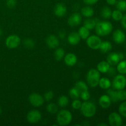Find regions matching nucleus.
<instances>
[{
  "label": "nucleus",
  "mask_w": 126,
  "mask_h": 126,
  "mask_svg": "<svg viewBox=\"0 0 126 126\" xmlns=\"http://www.w3.org/2000/svg\"><path fill=\"white\" fill-rule=\"evenodd\" d=\"M111 84L114 89L118 91L124 89L126 86V78L122 74L116 75L113 79Z\"/></svg>",
  "instance_id": "0eeeda50"
},
{
  "label": "nucleus",
  "mask_w": 126,
  "mask_h": 126,
  "mask_svg": "<svg viewBox=\"0 0 126 126\" xmlns=\"http://www.w3.org/2000/svg\"><path fill=\"white\" fill-rule=\"evenodd\" d=\"M98 1L99 0H83V2L87 6H92L97 3Z\"/></svg>",
  "instance_id": "79ce46f5"
},
{
  "label": "nucleus",
  "mask_w": 126,
  "mask_h": 126,
  "mask_svg": "<svg viewBox=\"0 0 126 126\" xmlns=\"http://www.w3.org/2000/svg\"><path fill=\"white\" fill-rule=\"evenodd\" d=\"M86 40L87 46L90 49H93V50L99 49L100 46L102 42L99 36L95 35V34L89 36Z\"/></svg>",
  "instance_id": "39448f33"
},
{
  "label": "nucleus",
  "mask_w": 126,
  "mask_h": 126,
  "mask_svg": "<svg viewBox=\"0 0 126 126\" xmlns=\"http://www.w3.org/2000/svg\"><path fill=\"white\" fill-rule=\"evenodd\" d=\"M73 116L71 112L67 110H61L57 113L56 121L57 124L61 126L69 125L71 123Z\"/></svg>",
  "instance_id": "f03ea898"
},
{
  "label": "nucleus",
  "mask_w": 126,
  "mask_h": 126,
  "mask_svg": "<svg viewBox=\"0 0 126 126\" xmlns=\"http://www.w3.org/2000/svg\"><path fill=\"white\" fill-rule=\"evenodd\" d=\"M113 28V25L110 22L100 20L97 23L94 29L97 35L99 36H106L111 33Z\"/></svg>",
  "instance_id": "f257e3e1"
},
{
  "label": "nucleus",
  "mask_w": 126,
  "mask_h": 126,
  "mask_svg": "<svg viewBox=\"0 0 126 126\" xmlns=\"http://www.w3.org/2000/svg\"><path fill=\"white\" fill-rule=\"evenodd\" d=\"M98 86L102 89L107 90L108 89L110 88L111 86V82L108 78H100L99 82H98Z\"/></svg>",
  "instance_id": "4be33fe9"
},
{
  "label": "nucleus",
  "mask_w": 126,
  "mask_h": 126,
  "mask_svg": "<svg viewBox=\"0 0 126 126\" xmlns=\"http://www.w3.org/2000/svg\"><path fill=\"white\" fill-rule=\"evenodd\" d=\"M81 125H82V126H89L90 124H89V123H87V121H84L83 122V123H82V124H81Z\"/></svg>",
  "instance_id": "09e8293b"
},
{
  "label": "nucleus",
  "mask_w": 126,
  "mask_h": 126,
  "mask_svg": "<svg viewBox=\"0 0 126 126\" xmlns=\"http://www.w3.org/2000/svg\"><path fill=\"white\" fill-rule=\"evenodd\" d=\"M107 94L110 98L112 102H114V103H116L119 101L118 97V94H117V91H114V90L112 89H108L107 91Z\"/></svg>",
  "instance_id": "bb28decb"
},
{
  "label": "nucleus",
  "mask_w": 126,
  "mask_h": 126,
  "mask_svg": "<svg viewBox=\"0 0 126 126\" xmlns=\"http://www.w3.org/2000/svg\"><path fill=\"white\" fill-rule=\"evenodd\" d=\"M2 31L1 30V29H0V36H1L2 35Z\"/></svg>",
  "instance_id": "3c124183"
},
{
  "label": "nucleus",
  "mask_w": 126,
  "mask_h": 126,
  "mask_svg": "<svg viewBox=\"0 0 126 126\" xmlns=\"http://www.w3.org/2000/svg\"><path fill=\"white\" fill-rule=\"evenodd\" d=\"M117 71L122 75L126 74V60L119 61L117 65Z\"/></svg>",
  "instance_id": "7c9ffc66"
},
{
  "label": "nucleus",
  "mask_w": 126,
  "mask_h": 126,
  "mask_svg": "<svg viewBox=\"0 0 126 126\" xmlns=\"http://www.w3.org/2000/svg\"><path fill=\"white\" fill-rule=\"evenodd\" d=\"M69 103V99L67 96L62 95L60 96L58 98V105L61 108H65Z\"/></svg>",
  "instance_id": "c85d7f7f"
},
{
  "label": "nucleus",
  "mask_w": 126,
  "mask_h": 126,
  "mask_svg": "<svg viewBox=\"0 0 126 126\" xmlns=\"http://www.w3.org/2000/svg\"><path fill=\"white\" fill-rule=\"evenodd\" d=\"M117 94L119 100L124 101L126 100V91L124 89L119 90L117 91Z\"/></svg>",
  "instance_id": "4c0bfd02"
},
{
  "label": "nucleus",
  "mask_w": 126,
  "mask_h": 126,
  "mask_svg": "<svg viewBox=\"0 0 126 126\" xmlns=\"http://www.w3.org/2000/svg\"><path fill=\"white\" fill-rule=\"evenodd\" d=\"M100 20H98L97 18H91V17L90 18H87L84 22V26L85 27H86L87 29L89 30H91L94 29L97 23Z\"/></svg>",
  "instance_id": "6ab92c4d"
},
{
  "label": "nucleus",
  "mask_w": 126,
  "mask_h": 126,
  "mask_svg": "<svg viewBox=\"0 0 126 126\" xmlns=\"http://www.w3.org/2000/svg\"><path fill=\"white\" fill-rule=\"evenodd\" d=\"M1 113H2V109H1V108L0 107V114H1Z\"/></svg>",
  "instance_id": "603ef678"
},
{
  "label": "nucleus",
  "mask_w": 126,
  "mask_h": 126,
  "mask_svg": "<svg viewBox=\"0 0 126 126\" xmlns=\"http://www.w3.org/2000/svg\"><path fill=\"white\" fill-rule=\"evenodd\" d=\"M111 17L115 21H119L122 19L123 17V14L121 11L119 10H114L112 12Z\"/></svg>",
  "instance_id": "f704fd0d"
},
{
  "label": "nucleus",
  "mask_w": 126,
  "mask_h": 126,
  "mask_svg": "<svg viewBox=\"0 0 126 126\" xmlns=\"http://www.w3.org/2000/svg\"><path fill=\"white\" fill-rule=\"evenodd\" d=\"M117 9L121 12L126 11V0H119L116 3Z\"/></svg>",
  "instance_id": "72a5a7b5"
},
{
  "label": "nucleus",
  "mask_w": 126,
  "mask_h": 126,
  "mask_svg": "<svg viewBox=\"0 0 126 126\" xmlns=\"http://www.w3.org/2000/svg\"><path fill=\"white\" fill-rule=\"evenodd\" d=\"M98 103H99L100 106L102 108L107 109L110 107L112 102L108 95L104 94L100 96V97L99 98V100H98Z\"/></svg>",
  "instance_id": "f3484780"
},
{
  "label": "nucleus",
  "mask_w": 126,
  "mask_h": 126,
  "mask_svg": "<svg viewBox=\"0 0 126 126\" xmlns=\"http://www.w3.org/2000/svg\"><path fill=\"white\" fill-rule=\"evenodd\" d=\"M112 47H113V46H112L111 42L108 41H102V43H101L99 49L101 52L103 53V54H106V53L110 51L112 49Z\"/></svg>",
  "instance_id": "5701e85b"
},
{
  "label": "nucleus",
  "mask_w": 126,
  "mask_h": 126,
  "mask_svg": "<svg viewBox=\"0 0 126 126\" xmlns=\"http://www.w3.org/2000/svg\"><path fill=\"white\" fill-rule=\"evenodd\" d=\"M100 79V73L97 69L92 68L89 70L86 76V81L87 84L93 88L98 86V82Z\"/></svg>",
  "instance_id": "20e7f679"
},
{
  "label": "nucleus",
  "mask_w": 126,
  "mask_h": 126,
  "mask_svg": "<svg viewBox=\"0 0 126 126\" xmlns=\"http://www.w3.org/2000/svg\"><path fill=\"white\" fill-rule=\"evenodd\" d=\"M118 55H119V59H120V60H123V59H124V54L122 52H119L118 53Z\"/></svg>",
  "instance_id": "de8ad7c7"
},
{
  "label": "nucleus",
  "mask_w": 126,
  "mask_h": 126,
  "mask_svg": "<svg viewBox=\"0 0 126 126\" xmlns=\"http://www.w3.org/2000/svg\"><path fill=\"white\" fill-rule=\"evenodd\" d=\"M110 64L107 62V61H101L97 64V69L100 73H107L108 72V70H109L110 67Z\"/></svg>",
  "instance_id": "412c9836"
},
{
  "label": "nucleus",
  "mask_w": 126,
  "mask_h": 126,
  "mask_svg": "<svg viewBox=\"0 0 126 126\" xmlns=\"http://www.w3.org/2000/svg\"><path fill=\"white\" fill-rule=\"evenodd\" d=\"M107 3L109 5L111 6H113V5H115L116 3L117 2V0H106Z\"/></svg>",
  "instance_id": "49530a36"
},
{
  "label": "nucleus",
  "mask_w": 126,
  "mask_h": 126,
  "mask_svg": "<svg viewBox=\"0 0 126 126\" xmlns=\"http://www.w3.org/2000/svg\"><path fill=\"white\" fill-rule=\"evenodd\" d=\"M80 111L82 115L87 118H91L94 116L97 111V107L95 105L90 101H84L82 102Z\"/></svg>",
  "instance_id": "7ed1b4c3"
},
{
  "label": "nucleus",
  "mask_w": 126,
  "mask_h": 126,
  "mask_svg": "<svg viewBox=\"0 0 126 126\" xmlns=\"http://www.w3.org/2000/svg\"><path fill=\"white\" fill-rule=\"evenodd\" d=\"M65 63L68 66H73L78 62V57L73 53H68L64 57Z\"/></svg>",
  "instance_id": "dca6fc26"
},
{
  "label": "nucleus",
  "mask_w": 126,
  "mask_h": 126,
  "mask_svg": "<svg viewBox=\"0 0 126 126\" xmlns=\"http://www.w3.org/2000/svg\"><path fill=\"white\" fill-rule=\"evenodd\" d=\"M119 111L121 116L126 118V102H124L119 105Z\"/></svg>",
  "instance_id": "c9c22d12"
},
{
  "label": "nucleus",
  "mask_w": 126,
  "mask_h": 126,
  "mask_svg": "<svg viewBox=\"0 0 126 126\" xmlns=\"http://www.w3.org/2000/svg\"><path fill=\"white\" fill-rule=\"evenodd\" d=\"M81 39V38L78 32H71L68 36L67 41L70 45L75 46L79 44Z\"/></svg>",
  "instance_id": "2eb2a0df"
},
{
  "label": "nucleus",
  "mask_w": 126,
  "mask_h": 126,
  "mask_svg": "<svg viewBox=\"0 0 126 126\" xmlns=\"http://www.w3.org/2000/svg\"><path fill=\"white\" fill-rule=\"evenodd\" d=\"M80 98L84 101H87L91 98V94L88 91H83L80 93Z\"/></svg>",
  "instance_id": "58836bf2"
},
{
  "label": "nucleus",
  "mask_w": 126,
  "mask_h": 126,
  "mask_svg": "<svg viewBox=\"0 0 126 126\" xmlns=\"http://www.w3.org/2000/svg\"><path fill=\"white\" fill-rule=\"evenodd\" d=\"M69 95L72 99H78L80 97V92L75 87H72L69 91Z\"/></svg>",
  "instance_id": "2f4dec72"
},
{
  "label": "nucleus",
  "mask_w": 126,
  "mask_h": 126,
  "mask_svg": "<svg viewBox=\"0 0 126 126\" xmlns=\"http://www.w3.org/2000/svg\"><path fill=\"white\" fill-rule=\"evenodd\" d=\"M121 25L123 27L124 29L126 30V14L123 16V18L121 20Z\"/></svg>",
  "instance_id": "a18cd8bd"
},
{
  "label": "nucleus",
  "mask_w": 126,
  "mask_h": 126,
  "mask_svg": "<svg viewBox=\"0 0 126 126\" xmlns=\"http://www.w3.org/2000/svg\"><path fill=\"white\" fill-rule=\"evenodd\" d=\"M44 97V100L47 101V102H50L54 97V94L53 92V91H49L44 94V97Z\"/></svg>",
  "instance_id": "e433bc0d"
},
{
  "label": "nucleus",
  "mask_w": 126,
  "mask_h": 126,
  "mask_svg": "<svg viewBox=\"0 0 126 126\" xmlns=\"http://www.w3.org/2000/svg\"><path fill=\"white\" fill-rule=\"evenodd\" d=\"M46 110L50 114H56L59 111V108L55 103H49L46 106Z\"/></svg>",
  "instance_id": "c756f323"
},
{
  "label": "nucleus",
  "mask_w": 126,
  "mask_h": 126,
  "mask_svg": "<svg viewBox=\"0 0 126 126\" xmlns=\"http://www.w3.org/2000/svg\"><path fill=\"white\" fill-rule=\"evenodd\" d=\"M82 105V102L81 100L78 98V99H75L73 101L72 103H71V107L74 110H79Z\"/></svg>",
  "instance_id": "ea45409f"
},
{
  "label": "nucleus",
  "mask_w": 126,
  "mask_h": 126,
  "mask_svg": "<svg viewBox=\"0 0 126 126\" xmlns=\"http://www.w3.org/2000/svg\"><path fill=\"white\" fill-rule=\"evenodd\" d=\"M107 73H108L110 76H114L116 74V69L114 67H111L110 66Z\"/></svg>",
  "instance_id": "c03bdc74"
},
{
  "label": "nucleus",
  "mask_w": 126,
  "mask_h": 126,
  "mask_svg": "<svg viewBox=\"0 0 126 126\" xmlns=\"http://www.w3.org/2000/svg\"><path fill=\"white\" fill-rule=\"evenodd\" d=\"M23 45L27 49H32L34 48V46H35V42L33 39H30V38H27L23 41Z\"/></svg>",
  "instance_id": "473e14b6"
},
{
  "label": "nucleus",
  "mask_w": 126,
  "mask_h": 126,
  "mask_svg": "<svg viewBox=\"0 0 126 126\" xmlns=\"http://www.w3.org/2000/svg\"><path fill=\"white\" fill-rule=\"evenodd\" d=\"M81 14L82 16L86 18L92 17L94 15V10L90 6H86L81 8Z\"/></svg>",
  "instance_id": "aec40b11"
},
{
  "label": "nucleus",
  "mask_w": 126,
  "mask_h": 126,
  "mask_svg": "<svg viewBox=\"0 0 126 126\" xmlns=\"http://www.w3.org/2000/svg\"><path fill=\"white\" fill-rule=\"evenodd\" d=\"M108 122L111 126H121L123 124V119L118 113L113 112L108 116Z\"/></svg>",
  "instance_id": "9d476101"
},
{
  "label": "nucleus",
  "mask_w": 126,
  "mask_h": 126,
  "mask_svg": "<svg viewBox=\"0 0 126 126\" xmlns=\"http://www.w3.org/2000/svg\"><path fill=\"white\" fill-rule=\"evenodd\" d=\"M47 46L49 47L50 49H56L59 46L60 44V41L59 39L54 34H50L48 36L46 40Z\"/></svg>",
  "instance_id": "f8f14e48"
},
{
  "label": "nucleus",
  "mask_w": 126,
  "mask_h": 126,
  "mask_svg": "<svg viewBox=\"0 0 126 126\" xmlns=\"http://www.w3.org/2000/svg\"><path fill=\"white\" fill-rule=\"evenodd\" d=\"M28 100L30 104L34 107H40L44 104V97L38 93H32L28 97Z\"/></svg>",
  "instance_id": "6e6552de"
},
{
  "label": "nucleus",
  "mask_w": 126,
  "mask_h": 126,
  "mask_svg": "<svg viewBox=\"0 0 126 126\" xmlns=\"http://www.w3.org/2000/svg\"><path fill=\"white\" fill-rule=\"evenodd\" d=\"M66 36V32L65 30H60V32H59V37L60 38V39H65Z\"/></svg>",
  "instance_id": "37998d69"
},
{
  "label": "nucleus",
  "mask_w": 126,
  "mask_h": 126,
  "mask_svg": "<svg viewBox=\"0 0 126 126\" xmlns=\"http://www.w3.org/2000/svg\"><path fill=\"white\" fill-rule=\"evenodd\" d=\"M65 55V52L63 48H60L58 47L55 49V52H54V57L55 60L57 61L62 60Z\"/></svg>",
  "instance_id": "b1692460"
},
{
  "label": "nucleus",
  "mask_w": 126,
  "mask_h": 126,
  "mask_svg": "<svg viewBox=\"0 0 126 126\" xmlns=\"http://www.w3.org/2000/svg\"><path fill=\"white\" fill-rule=\"evenodd\" d=\"M78 33L80 37L82 39H86L90 36V30L87 29L84 26H82L79 28L78 30Z\"/></svg>",
  "instance_id": "a878e982"
},
{
  "label": "nucleus",
  "mask_w": 126,
  "mask_h": 126,
  "mask_svg": "<svg viewBox=\"0 0 126 126\" xmlns=\"http://www.w3.org/2000/svg\"><path fill=\"white\" fill-rule=\"evenodd\" d=\"M113 41H114L116 44H123V43H124L126 41V34L121 30L118 29L113 32Z\"/></svg>",
  "instance_id": "ddd939ff"
},
{
  "label": "nucleus",
  "mask_w": 126,
  "mask_h": 126,
  "mask_svg": "<svg viewBox=\"0 0 126 126\" xmlns=\"http://www.w3.org/2000/svg\"><path fill=\"white\" fill-rule=\"evenodd\" d=\"M54 12L55 16H57V17H63L66 14L67 8H66V6L64 4L58 3L54 7Z\"/></svg>",
  "instance_id": "4468645a"
},
{
  "label": "nucleus",
  "mask_w": 126,
  "mask_h": 126,
  "mask_svg": "<svg viewBox=\"0 0 126 126\" xmlns=\"http://www.w3.org/2000/svg\"><path fill=\"white\" fill-rule=\"evenodd\" d=\"M17 5V0H7L6 6L9 9H14Z\"/></svg>",
  "instance_id": "a19ab883"
},
{
  "label": "nucleus",
  "mask_w": 126,
  "mask_h": 126,
  "mask_svg": "<svg viewBox=\"0 0 126 126\" xmlns=\"http://www.w3.org/2000/svg\"><path fill=\"white\" fill-rule=\"evenodd\" d=\"M107 61L110 66H115V65H118V63L120 61L118 53H110L107 57Z\"/></svg>",
  "instance_id": "a211bd4d"
},
{
  "label": "nucleus",
  "mask_w": 126,
  "mask_h": 126,
  "mask_svg": "<svg viewBox=\"0 0 126 126\" xmlns=\"http://www.w3.org/2000/svg\"><path fill=\"white\" fill-rule=\"evenodd\" d=\"M82 22V16L79 13L75 12L68 18V24L71 27H75L79 25Z\"/></svg>",
  "instance_id": "9b49d317"
},
{
  "label": "nucleus",
  "mask_w": 126,
  "mask_h": 126,
  "mask_svg": "<svg viewBox=\"0 0 126 126\" xmlns=\"http://www.w3.org/2000/svg\"><path fill=\"white\" fill-rule=\"evenodd\" d=\"M75 87L78 90L80 93L83 92V91H88L89 89L88 85L82 81H79L78 82H76L75 85Z\"/></svg>",
  "instance_id": "cd10ccee"
},
{
  "label": "nucleus",
  "mask_w": 126,
  "mask_h": 126,
  "mask_svg": "<svg viewBox=\"0 0 126 126\" xmlns=\"http://www.w3.org/2000/svg\"><path fill=\"white\" fill-rule=\"evenodd\" d=\"M112 11L108 6H105L100 11L101 17L105 19H109L111 17Z\"/></svg>",
  "instance_id": "393cba45"
},
{
  "label": "nucleus",
  "mask_w": 126,
  "mask_h": 126,
  "mask_svg": "<svg viewBox=\"0 0 126 126\" xmlns=\"http://www.w3.org/2000/svg\"><path fill=\"white\" fill-rule=\"evenodd\" d=\"M98 126H107V124H105V123H100V124H98Z\"/></svg>",
  "instance_id": "8fccbe9b"
},
{
  "label": "nucleus",
  "mask_w": 126,
  "mask_h": 126,
  "mask_svg": "<svg viewBox=\"0 0 126 126\" xmlns=\"http://www.w3.org/2000/svg\"><path fill=\"white\" fill-rule=\"evenodd\" d=\"M41 118V113L37 110H32L27 113V120L30 124H37L40 121Z\"/></svg>",
  "instance_id": "1a4fd4ad"
},
{
  "label": "nucleus",
  "mask_w": 126,
  "mask_h": 126,
  "mask_svg": "<svg viewBox=\"0 0 126 126\" xmlns=\"http://www.w3.org/2000/svg\"><path fill=\"white\" fill-rule=\"evenodd\" d=\"M21 43V39L16 34H11L7 37L5 41L6 47L9 49H13L18 47Z\"/></svg>",
  "instance_id": "423d86ee"
}]
</instances>
